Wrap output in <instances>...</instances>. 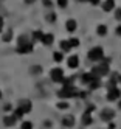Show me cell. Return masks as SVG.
I'll use <instances>...</instances> for the list:
<instances>
[{"label": "cell", "instance_id": "6da1fadb", "mask_svg": "<svg viewBox=\"0 0 121 129\" xmlns=\"http://www.w3.org/2000/svg\"><path fill=\"white\" fill-rule=\"evenodd\" d=\"M102 59H104V61H99L98 62V67L92 69V73L96 78L104 76V75H107V73H109V59H106V58H102Z\"/></svg>", "mask_w": 121, "mask_h": 129}, {"label": "cell", "instance_id": "7a4b0ae2", "mask_svg": "<svg viewBox=\"0 0 121 129\" xmlns=\"http://www.w3.org/2000/svg\"><path fill=\"white\" fill-rule=\"evenodd\" d=\"M102 54H104V51H102V48L101 47H95V48H92L90 51H89V59L90 61H101L102 59Z\"/></svg>", "mask_w": 121, "mask_h": 129}, {"label": "cell", "instance_id": "3957f363", "mask_svg": "<svg viewBox=\"0 0 121 129\" xmlns=\"http://www.w3.org/2000/svg\"><path fill=\"white\" fill-rule=\"evenodd\" d=\"M59 98H70L74 95H79V92L74 87H62V90H59Z\"/></svg>", "mask_w": 121, "mask_h": 129}, {"label": "cell", "instance_id": "277c9868", "mask_svg": "<svg viewBox=\"0 0 121 129\" xmlns=\"http://www.w3.org/2000/svg\"><path fill=\"white\" fill-rule=\"evenodd\" d=\"M50 76H51L53 81L61 82V81L64 79V72H62V69H53V70L50 72Z\"/></svg>", "mask_w": 121, "mask_h": 129}, {"label": "cell", "instance_id": "5b68a950", "mask_svg": "<svg viewBox=\"0 0 121 129\" xmlns=\"http://www.w3.org/2000/svg\"><path fill=\"white\" fill-rule=\"evenodd\" d=\"M31 107H33V106H31V101H30V100H20V101H19V109H22L23 114L30 112Z\"/></svg>", "mask_w": 121, "mask_h": 129}, {"label": "cell", "instance_id": "8992f818", "mask_svg": "<svg viewBox=\"0 0 121 129\" xmlns=\"http://www.w3.org/2000/svg\"><path fill=\"white\" fill-rule=\"evenodd\" d=\"M118 96H121V92H119L118 87L109 89V93H107V100H109V101H113V100H116Z\"/></svg>", "mask_w": 121, "mask_h": 129}, {"label": "cell", "instance_id": "52a82bcc", "mask_svg": "<svg viewBox=\"0 0 121 129\" xmlns=\"http://www.w3.org/2000/svg\"><path fill=\"white\" fill-rule=\"evenodd\" d=\"M113 117H115V112H113L112 109H104V110L101 112V118L104 120V121H110Z\"/></svg>", "mask_w": 121, "mask_h": 129}, {"label": "cell", "instance_id": "ba28073f", "mask_svg": "<svg viewBox=\"0 0 121 129\" xmlns=\"http://www.w3.org/2000/svg\"><path fill=\"white\" fill-rule=\"evenodd\" d=\"M17 51L19 53H31L33 51V44H23V45H19L17 47Z\"/></svg>", "mask_w": 121, "mask_h": 129}, {"label": "cell", "instance_id": "9c48e42d", "mask_svg": "<svg viewBox=\"0 0 121 129\" xmlns=\"http://www.w3.org/2000/svg\"><path fill=\"white\" fill-rule=\"evenodd\" d=\"M81 79H82L84 84H90L92 81H95V79H96V76H95V75H93V73L90 72V73H84V75L81 76Z\"/></svg>", "mask_w": 121, "mask_h": 129}, {"label": "cell", "instance_id": "30bf717a", "mask_svg": "<svg viewBox=\"0 0 121 129\" xmlns=\"http://www.w3.org/2000/svg\"><path fill=\"white\" fill-rule=\"evenodd\" d=\"M62 124H64L65 127H71V126L74 124V118H73V115H65V117L62 118Z\"/></svg>", "mask_w": 121, "mask_h": 129}, {"label": "cell", "instance_id": "8fae6325", "mask_svg": "<svg viewBox=\"0 0 121 129\" xmlns=\"http://www.w3.org/2000/svg\"><path fill=\"white\" fill-rule=\"evenodd\" d=\"M113 8H115V0H106L104 5H102V10L107 11V13H109V11H112Z\"/></svg>", "mask_w": 121, "mask_h": 129}, {"label": "cell", "instance_id": "7c38bea8", "mask_svg": "<svg viewBox=\"0 0 121 129\" xmlns=\"http://www.w3.org/2000/svg\"><path fill=\"white\" fill-rule=\"evenodd\" d=\"M79 66V58L78 56H70L68 58V67L70 69H76Z\"/></svg>", "mask_w": 121, "mask_h": 129}, {"label": "cell", "instance_id": "4fadbf2b", "mask_svg": "<svg viewBox=\"0 0 121 129\" xmlns=\"http://www.w3.org/2000/svg\"><path fill=\"white\" fill-rule=\"evenodd\" d=\"M53 41H54V38H53V34H44V38H42V44L44 45H47V47H48V45H51L53 44Z\"/></svg>", "mask_w": 121, "mask_h": 129}, {"label": "cell", "instance_id": "5bb4252c", "mask_svg": "<svg viewBox=\"0 0 121 129\" xmlns=\"http://www.w3.org/2000/svg\"><path fill=\"white\" fill-rule=\"evenodd\" d=\"M42 38H44V33H42L41 30H37V31H34V33H33V36H31V39H33V42H39V41H42Z\"/></svg>", "mask_w": 121, "mask_h": 129}, {"label": "cell", "instance_id": "9a60e30c", "mask_svg": "<svg viewBox=\"0 0 121 129\" xmlns=\"http://www.w3.org/2000/svg\"><path fill=\"white\" fill-rule=\"evenodd\" d=\"M16 120H17V118H16L14 115H11V117H5V118H3V124H5V126H13V124L16 123Z\"/></svg>", "mask_w": 121, "mask_h": 129}, {"label": "cell", "instance_id": "2e32d148", "mask_svg": "<svg viewBox=\"0 0 121 129\" xmlns=\"http://www.w3.org/2000/svg\"><path fill=\"white\" fill-rule=\"evenodd\" d=\"M67 30H68L70 33H73L74 30H76V20H73V19L67 20Z\"/></svg>", "mask_w": 121, "mask_h": 129}, {"label": "cell", "instance_id": "e0dca14e", "mask_svg": "<svg viewBox=\"0 0 121 129\" xmlns=\"http://www.w3.org/2000/svg\"><path fill=\"white\" fill-rule=\"evenodd\" d=\"M92 112H87V110H86V114H84L82 115V123L84 124H90L92 123V115H90Z\"/></svg>", "mask_w": 121, "mask_h": 129}, {"label": "cell", "instance_id": "ac0fdd59", "mask_svg": "<svg viewBox=\"0 0 121 129\" xmlns=\"http://www.w3.org/2000/svg\"><path fill=\"white\" fill-rule=\"evenodd\" d=\"M59 47H61V50H62V51H68V50L71 48V47H70V42H68V41H61Z\"/></svg>", "mask_w": 121, "mask_h": 129}, {"label": "cell", "instance_id": "d6986e66", "mask_svg": "<svg viewBox=\"0 0 121 129\" xmlns=\"http://www.w3.org/2000/svg\"><path fill=\"white\" fill-rule=\"evenodd\" d=\"M96 31H98L99 36H106V33H107V26H106V25H98Z\"/></svg>", "mask_w": 121, "mask_h": 129}, {"label": "cell", "instance_id": "ffe728a7", "mask_svg": "<svg viewBox=\"0 0 121 129\" xmlns=\"http://www.w3.org/2000/svg\"><path fill=\"white\" fill-rule=\"evenodd\" d=\"M53 58H54L56 62H61V61L64 59V54H62V51H54V53H53Z\"/></svg>", "mask_w": 121, "mask_h": 129}, {"label": "cell", "instance_id": "44dd1931", "mask_svg": "<svg viewBox=\"0 0 121 129\" xmlns=\"http://www.w3.org/2000/svg\"><path fill=\"white\" fill-rule=\"evenodd\" d=\"M11 39H13V31L8 30V31L5 33V36H3V41H5V42H9Z\"/></svg>", "mask_w": 121, "mask_h": 129}, {"label": "cell", "instance_id": "7402d4cb", "mask_svg": "<svg viewBox=\"0 0 121 129\" xmlns=\"http://www.w3.org/2000/svg\"><path fill=\"white\" fill-rule=\"evenodd\" d=\"M30 70H31L33 75H37V73H41V72H42V67H41V66H33Z\"/></svg>", "mask_w": 121, "mask_h": 129}, {"label": "cell", "instance_id": "603a6c76", "mask_svg": "<svg viewBox=\"0 0 121 129\" xmlns=\"http://www.w3.org/2000/svg\"><path fill=\"white\" fill-rule=\"evenodd\" d=\"M99 86H101L99 78H96L95 81H92V82H90V89H96V87H99Z\"/></svg>", "mask_w": 121, "mask_h": 129}, {"label": "cell", "instance_id": "cb8c5ba5", "mask_svg": "<svg viewBox=\"0 0 121 129\" xmlns=\"http://www.w3.org/2000/svg\"><path fill=\"white\" fill-rule=\"evenodd\" d=\"M47 20L53 23V22L56 20V16H54V13H50V14H47Z\"/></svg>", "mask_w": 121, "mask_h": 129}, {"label": "cell", "instance_id": "d4e9b609", "mask_svg": "<svg viewBox=\"0 0 121 129\" xmlns=\"http://www.w3.org/2000/svg\"><path fill=\"white\" fill-rule=\"evenodd\" d=\"M14 117H16V118H20V117H23V110L17 107V110L14 112Z\"/></svg>", "mask_w": 121, "mask_h": 129}, {"label": "cell", "instance_id": "484cf974", "mask_svg": "<svg viewBox=\"0 0 121 129\" xmlns=\"http://www.w3.org/2000/svg\"><path fill=\"white\" fill-rule=\"evenodd\" d=\"M22 129H33V124L30 121H23L22 123Z\"/></svg>", "mask_w": 121, "mask_h": 129}, {"label": "cell", "instance_id": "4316f807", "mask_svg": "<svg viewBox=\"0 0 121 129\" xmlns=\"http://www.w3.org/2000/svg\"><path fill=\"white\" fill-rule=\"evenodd\" d=\"M68 42H70V47H78V45H79V41H78V39H74V38L70 39Z\"/></svg>", "mask_w": 121, "mask_h": 129}, {"label": "cell", "instance_id": "83f0119b", "mask_svg": "<svg viewBox=\"0 0 121 129\" xmlns=\"http://www.w3.org/2000/svg\"><path fill=\"white\" fill-rule=\"evenodd\" d=\"M67 2H68V0H58V5L61 8H65V6H67Z\"/></svg>", "mask_w": 121, "mask_h": 129}, {"label": "cell", "instance_id": "f1b7e54d", "mask_svg": "<svg viewBox=\"0 0 121 129\" xmlns=\"http://www.w3.org/2000/svg\"><path fill=\"white\" fill-rule=\"evenodd\" d=\"M58 107L64 110V109H68V104H67V103H64V101H62V103H59V104H58Z\"/></svg>", "mask_w": 121, "mask_h": 129}, {"label": "cell", "instance_id": "f546056e", "mask_svg": "<svg viewBox=\"0 0 121 129\" xmlns=\"http://www.w3.org/2000/svg\"><path fill=\"white\" fill-rule=\"evenodd\" d=\"M115 17H116L118 20H121V8H119V10H116V11H115Z\"/></svg>", "mask_w": 121, "mask_h": 129}, {"label": "cell", "instance_id": "4dcf8cb0", "mask_svg": "<svg viewBox=\"0 0 121 129\" xmlns=\"http://www.w3.org/2000/svg\"><path fill=\"white\" fill-rule=\"evenodd\" d=\"M42 2H44V5H45V6L51 8V2H50V0H42Z\"/></svg>", "mask_w": 121, "mask_h": 129}, {"label": "cell", "instance_id": "1f68e13d", "mask_svg": "<svg viewBox=\"0 0 121 129\" xmlns=\"http://www.w3.org/2000/svg\"><path fill=\"white\" fill-rule=\"evenodd\" d=\"M3 17H0V33H2V30H3Z\"/></svg>", "mask_w": 121, "mask_h": 129}, {"label": "cell", "instance_id": "d6a6232c", "mask_svg": "<svg viewBox=\"0 0 121 129\" xmlns=\"http://www.w3.org/2000/svg\"><path fill=\"white\" fill-rule=\"evenodd\" d=\"M90 3H92V5H98L99 0H90Z\"/></svg>", "mask_w": 121, "mask_h": 129}, {"label": "cell", "instance_id": "836d02e7", "mask_svg": "<svg viewBox=\"0 0 121 129\" xmlns=\"http://www.w3.org/2000/svg\"><path fill=\"white\" fill-rule=\"evenodd\" d=\"M116 34H118V36H121V25H119L118 28H116Z\"/></svg>", "mask_w": 121, "mask_h": 129}, {"label": "cell", "instance_id": "e575fe53", "mask_svg": "<svg viewBox=\"0 0 121 129\" xmlns=\"http://www.w3.org/2000/svg\"><path fill=\"white\" fill-rule=\"evenodd\" d=\"M36 0H25V3H28V5H31V3H34Z\"/></svg>", "mask_w": 121, "mask_h": 129}, {"label": "cell", "instance_id": "d590c367", "mask_svg": "<svg viewBox=\"0 0 121 129\" xmlns=\"http://www.w3.org/2000/svg\"><path fill=\"white\" fill-rule=\"evenodd\" d=\"M11 109H13V107L9 106V104H6V106H5V110H11Z\"/></svg>", "mask_w": 121, "mask_h": 129}, {"label": "cell", "instance_id": "8d00e7d4", "mask_svg": "<svg viewBox=\"0 0 121 129\" xmlns=\"http://www.w3.org/2000/svg\"><path fill=\"white\" fill-rule=\"evenodd\" d=\"M81 2H90V0H81Z\"/></svg>", "mask_w": 121, "mask_h": 129}, {"label": "cell", "instance_id": "74e56055", "mask_svg": "<svg viewBox=\"0 0 121 129\" xmlns=\"http://www.w3.org/2000/svg\"><path fill=\"white\" fill-rule=\"evenodd\" d=\"M0 98H2V90H0Z\"/></svg>", "mask_w": 121, "mask_h": 129}, {"label": "cell", "instance_id": "f35d334b", "mask_svg": "<svg viewBox=\"0 0 121 129\" xmlns=\"http://www.w3.org/2000/svg\"><path fill=\"white\" fill-rule=\"evenodd\" d=\"M119 107H121V101H119Z\"/></svg>", "mask_w": 121, "mask_h": 129}]
</instances>
